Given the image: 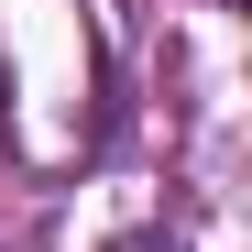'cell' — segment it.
I'll return each mask as SVG.
<instances>
[]
</instances>
